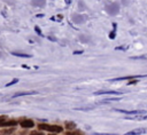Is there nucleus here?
Here are the masks:
<instances>
[{
    "label": "nucleus",
    "mask_w": 147,
    "mask_h": 135,
    "mask_svg": "<svg viewBox=\"0 0 147 135\" xmlns=\"http://www.w3.org/2000/svg\"><path fill=\"white\" fill-rule=\"evenodd\" d=\"M38 128L40 130H46V132H49V133H61L63 130V127L59 126V125H47V124H39L38 125Z\"/></svg>",
    "instance_id": "f257e3e1"
},
{
    "label": "nucleus",
    "mask_w": 147,
    "mask_h": 135,
    "mask_svg": "<svg viewBox=\"0 0 147 135\" xmlns=\"http://www.w3.org/2000/svg\"><path fill=\"white\" fill-rule=\"evenodd\" d=\"M106 10H107V13H108L109 15H116V14H118V11H119L118 3L113 2V3L108 5V6H106Z\"/></svg>",
    "instance_id": "f03ea898"
},
{
    "label": "nucleus",
    "mask_w": 147,
    "mask_h": 135,
    "mask_svg": "<svg viewBox=\"0 0 147 135\" xmlns=\"http://www.w3.org/2000/svg\"><path fill=\"white\" fill-rule=\"evenodd\" d=\"M123 95L122 92H117V90H106V89H102V90H98L94 93V95Z\"/></svg>",
    "instance_id": "7ed1b4c3"
},
{
    "label": "nucleus",
    "mask_w": 147,
    "mask_h": 135,
    "mask_svg": "<svg viewBox=\"0 0 147 135\" xmlns=\"http://www.w3.org/2000/svg\"><path fill=\"white\" fill-rule=\"evenodd\" d=\"M116 111H117V112H121V113H124V114H132V116H140V114H144V113H145V111H142V110L127 111V110H119V109H117Z\"/></svg>",
    "instance_id": "20e7f679"
},
{
    "label": "nucleus",
    "mask_w": 147,
    "mask_h": 135,
    "mask_svg": "<svg viewBox=\"0 0 147 135\" xmlns=\"http://www.w3.org/2000/svg\"><path fill=\"white\" fill-rule=\"evenodd\" d=\"M34 126V122L32 119H23L21 121V127L23 128H32Z\"/></svg>",
    "instance_id": "39448f33"
},
{
    "label": "nucleus",
    "mask_w": 147,
    "mask_h": 135,
    "mask_svg": "<svg viewBox=\"0 0 147 135\" xmlns=\"http://www.w3.org/2000/svg\"><path fill=\"white\" fill-rule=\"evenodd\" d=\"M72 21H74V23H76V24H80V23H84L85 22V19H86V17L85 16H83V15H77V14H72Z\"/></svg>",
    "instance_id": "423d86ee"
},
{
    "label": "nucleus",
    "mask_w": 147,
    "mask_h": 135,
    "mask_svg": "<svg viewBox=\"0 0 147 135\" xmlns=\"http://www.w3.org/2000/svg\"><path fill=\"white\" fill-rule=\"evenodd\" d=\"M146 132H147V129H145V128H137V129H133V130L127 132L125 135H140V134L146 133Z\"/></svg>",
    "instance_id": "0eeeda50"
},
{
    "label": "nucleus",
    "mask_w": 147,
    "mask_h": 135,
    "mask_svg": "<svg viewBox=\"0 0 147 135\" xmlns=\"http://www.w3.org/2000/svg\"><path fill=\"white\" fill-rule=\"evenodd\" d=\"M17 125V121L16 120H6V121H3L2 124H1V126L0 127H14V126H16Z\"/></svg>",
    "instance_id": "6e6552de"
},
{
    "label": "nucleus",
    "mask_w": 147,
    "mask_h": 135,
    "mask_svg": "<svg viewBox=\"0 0 147 135\" xmlns=\"http://www.w3.org/2000/svg\"><path fill=\"white\" fill-rule=\"evenodd\" d=\"M34 94H37V92H18V93H16V94H14V95H13V98H15V97H18V96L34 95Z\"/></svg>",
    "instance_id": "1a4fd4ad"
},
{
    "label": "nucleus",
    "mask_w": 147,
    "mask_h": 135,
    "mask_svg": "<svg viewBox=\"0 0 147 135\" xmlns=\"http://www.w3.org/2000/svg\"><path fill=\"white\" fill-rule=\"evenodd\" d=\"M46 3L45 0H32V5L34 7H44Z\"/></svg>",
    "instance_id": "9d476101"
},
{
    "label": "nucleus",
    "mask_w": 147,
    "mask_h": 135,
    "mask_svg": "<svg viewBox=\"0 0 147 135\" xmlns=\"http://www.w3.org/2000/svg\"><path fill=\"white\" fill-rule=\"evenodd\" d=\"M11 55H14V56H18V57H25V58H30V57H31V55H29V54L17 53V51H13V53H11Z\"/></svg>",
    "instance_id": "9b49d317"
},
{
    "label": "nucleus",
    "mask_w": 147,
    "mask_h": 135,
    "mask_svg": "<svg viewBox=\"0 0 147 135\" xmlns=\"http://www.w3.org/2000/svg\"><path fill=\"white\" fill-rule=\"evenodd\" d=\"M65 128L69 129V130H72V129L76 128V124L72 122V121H70V122H65Z\"/></svg>",
    "instance_id": "f8f14e48"
},
{
    "label": "nucleus",
    "mask_w": 147,
    "mask_h": 135,
    "mask_svg": "<svg viewBox=\"0 0 147 135\" xmlns=\"http://www.w3.org/2000/svg\"><path fill=\"white\" fill-rule=\"evenodd\" d=\"M131 59H147V55H141V56H131Z\"/></svg>",
    "instance_id": "ddd939ff"
},
{
    "label": "nucleus",
    "mask_w": 147,
    "mask_h": 135,
    "mask_svg": "<svg viewBox=\"0 0 147 135\" xmlns=\"http://www.w3.org/2000/svg\"><path fill=\"white\" fill-rule=\"evenodd\" d=\"M67 135H83V133L79 132V130H76V132H71V130H69V133H68Z\"/></svg>",
    "instance_id": "4468645a"
},
{
    "label": "nucleus",
    "mask_w": 147,
    "mask_h": 135,
    "mask_svg": "<svg viewBox=\"0 0 147 135\" xmlns=\"http://www.w3.org/2000/svg\"><path fill=\"white\" fill-rule=\"evenodd\" d=\"M17 82H18V79H17V78H15V79H13L10 82H8L6 86H7V87H9V86H11V85H14V84H17Z\"/></svg>",
    "instance_id": "2eb2a0df"
},
{
    "label": "nucleus",
    "mask_w": 147,
    "mask_h": 135,
    "mask_svg": "<svg viewBox=\"0 0 147 135\" xmlns=\"http://www.w3.org/2000/svg\"><path fill=\"white\" fill-rule=\"evenodd\" d=\"M29 135H44L42 132H39V130H32Z\"/></svg>",
    "instance_id": "dca6fc26"
},
{
    "label": "nucleus",
    "mask_w": 147,
    "mask_h": 135,
    "mask_svg": "<svg viewBox=\"0 0 147 135\" xmlns=\"http://www.w3.org/2000/svg\"><path fill=\"white\" fill-rule=\"evenodd\" d=\"M115 49H116V50H123V51H124V50L127 49V46H119V47H116Z\"/></svg>",
    "instance_id": "f3484780"
},
{
    "label": "nucleus",
    "mask_w": 147,
    "mask_h": 135,
    "mask_svg": "<svg viewBox=\"0 0 147 135\" xmlns=\"http://www.w3.org/2000/svg\"><path fill=\"white\" fill-rule=\"evenodd\" d=\"M34 31H36V33H37L38 35H42V33H41V30H40L38 26H34Z\"/></svg>",
    "instance_id": "a211bd4d"
},
{
    "label": "nucleus",
    "mask_w": 147,
    "mask_h": 135,
    "mask_svg": "<svg viewBox=\"0 0 147 135\" xmlns=\"http://www.w3.org/2000/svg\"><path fill=\"white\" fill-rule=\"evenodd\" d=\"M8 118L6 117V116H0V126H1V124L3 122V121H6Z\"/></svg>",
    "instance_id": "6ab92c4d"
},
{
    "label": "nucleus",
    "mask_w": 147,
    "mask_h": 135,
    "mask_svg": "<svg viewBox=\"0 0 147 135\" xmlns=\"http://www.w3.org/2000/svg\"><path fill=\"white\" fill-rule=\"evenodd\" d=\"M82 53H83V50H76V51H74L75 55H77V54H82Z\"/></svg>",
    "instance_id": "aec40b11"
},
{
    "label": "nucleus",
    "mask_w": 147,
    "mask_h": 135,
    "mask_svg": "<svg viewBox=\"0 0 147 135\" xmlns=\"http://www.w3.org/2000/svg\"><path fill=\"white\" fill-rule=\"evenodd\" d=\"M70 2H71V0H65V3H67V5H69Z\"/></svg>",
    "instance_id": "412c9836"
},
{
    "label": "nucleus",
    "mask_w": 147,
    "mask_h": 135,
    "mask_svg": "<svg viewBox=\"0 0 147 135\" xmlns=\"http://www.w3.org/2000/svg\"><path fill=\"white\" fill-rule=\"evenodd\" d=\"M42 16H44L42 14H38V15H37V17H42Z\"/></svg>",
    "instance_id": "4be33fe9"
},
{
    "label": "nucleus",
    "mask_w": 147,
    "mask_h": 135,
    "mask_svg": "<svg viewBox=\"0 0 147 135\" xmlns=\"http://www.w3.org/2000/svg\"><path fill=\"white\" fill-rule=\"evenodd\" d=\"M49 135H55V134H54V133H51V134H49Z\"/></svg>",
    "instance_id": "5701e85b"
}]
</instances>
